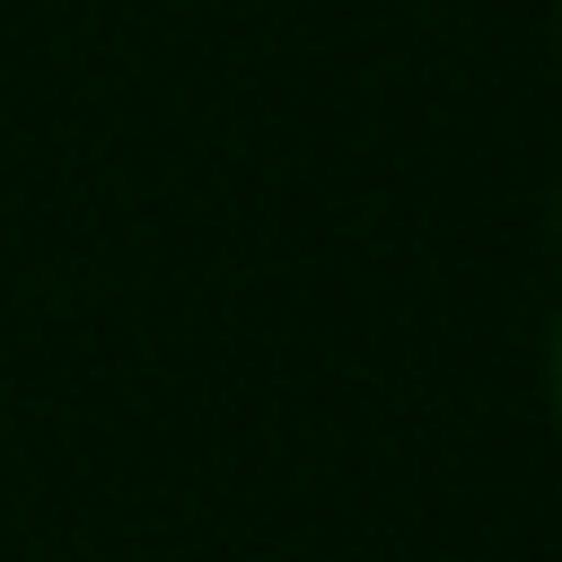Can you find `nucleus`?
Segmentation results:
<instances>
[{"label": "nucleus", "mask_w": 562, "mask_h": 562, "mask_svg": "<svg viewBox=\"0 0 562 562\" xmlns=\"http://www.w3.org/2000/svg\"><path fill=\"white\" fill-rule=\"evenodd\" d=\"M553 395H562V351H553Z\"/></svg>", "instance_id": "f257e3e1"}]
</instances>
